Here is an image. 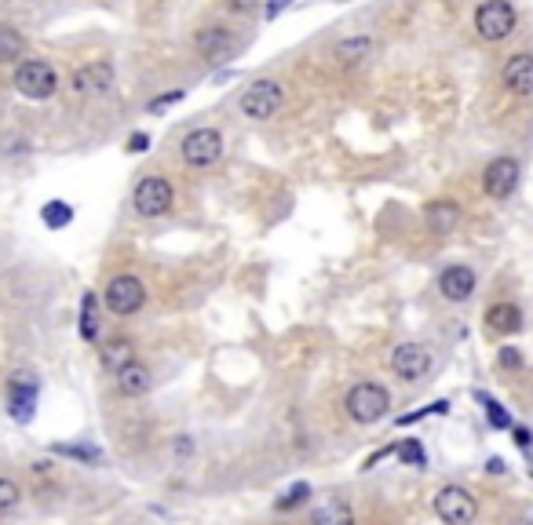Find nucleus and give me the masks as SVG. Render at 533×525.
Instances as JSON below:
<instances>
[{
  "mask_svg": "<svg viewBox=\"0 0 533 525\" xmlns=\"http://www.w3.org/2000/svg\"><path fill=\"white\" fill-rule=\"evenodd\" d=\"M388 409H391V390L383 383H376V380H359L344 394V413H347L351 423H359V427H369V423L383 420Z\"/></svg>",
  "mask_w": 533,
  "mask_h": 525,
  "instance_id": "obj_1",
  "label": "nucleus"
},
{
  "mask_svg": "<svg viewBox=\"0 0 533 525\" xmlns=\"http://www.w3.org/2000/svg\"><path fill=\"white\" fill-rule=\"evenodd\" d=\"M37 394H41V383H37V373H29V368H15L4 383V405H8V416L26 427L34 423L37 416Z\"/></svg>",
  "mask_w": 533,
  "mask_h": 525,
  "instance_id": "obj_2",
  "label": "nucleus"
},
{
  "mask_svg": "<svg viewBox=\"0 0 533 525\" xmlns=\"http://www.w3.org/2000/svg\"><path fill=\"white\" fill-rule=\"evenodd\" d=\"M103 306L113 318H132L146 306V285L135 274H117L110 277V285L103 289Z\"/></svg>",
  "mask_w": 533,
  "mask_h": 525,
  "instance_id": "obj_3",
  "label": "nucleus"
},
{
  "mask_svg": "<svg viewBox=\"0 0 533 525\" xmlns=\"http://www.w3.org/2000/svg\"><path fill=\"white\" fill-rule=\"evenodd\" d=\"M132 205H135V212L143 215V220H161V215H168L172 205H175V187L165 175H146V179L135 182Z\"/></svg>",
  "mask_w": 533,
  "mask_h": 525,
  "instance_id": "obj_4",
  "label": "nucleus"
},
{
  "mask_svg": "<svg viewBox=\"0 0 533 525\" xmlns=\"http://www.w3.org/2000/svg\"><path fill=\"white\" fill-rule=\"evenodd\" d=\"M15 91L22 99L44 103L58 91V73L44 63V58H26V63L15 66Z\"/></svg>",
  "mask_w": 533,
  "mask_h": 525,
  "instance_id": "obj_5",
  "label": "nucleus"
},
{
  "mask_svg": "<svg viewBox=\"0 0 533 525\" xmlns=\"http://www.w3.org/2000/svg\"><path fill=\"white\" fill-rule=\"evenodd\" d=\"M435 514L442 525H471L479 518V500L471 497L464 485H442L431 500Z\"/></svg>",
  "mask_w": 533,
  "mask_h": 525,
  "instance_id": "obj_6",
  "label": "nucleus"
},
{
  "mask_svg": "<svg viewBox=\"0 0 533 525\" xmlns=\"http://www.w3.org/2000/svg\"><path fill=\"white\" fill-rule=\"evenodd\" d=\"M515 22H519V15H515V8L508 4V0H483V4L475 8V34L490 44L512 37Z\"/></svg>",
  "mask_w": 533,
  "mask_h": 525,
  "instance_id": "obj_7",
  "label": "nucleus"
},
{
  "mask_svg": "<svg viewBox=\"0 0 533 525\" xmlns=\"http://www.w3.org/2000/svg\"><path fill=\"white\" fill-rule=\"evenodd\" d=\"M180 153L190 168H209L223 158V135L216 128H194L183 135L180 143Z\"/></svg>",
  "mask_w": 533,
  "mask_h": 525,
  "instance_id": "obj_8",
  "label": "nucleus"
},
{
  "mask_svg": "<svg viewBox=\"0 0 533 525\" xmlns=\"http://www.w3.org/2000/svg\"><path fill=\"white\" fill-rule=\"evenodd\" d=\"M285 103V91L278 81H256L242 91V113L249 120H266V117H274Z\"/></svg>",
  "mask_w": 533,
  "mask_h": 525,
  "instance_id": "obj_9",
  "label": "nucleus"
},
{
  "mask_svg": "<svg viewBox=\"0 0 533 525\" xmlns=\"http://www.w3.org/2000/svg\"><path fill=\"white\" fill-rule=\"evenodd\" d=\"M391 373L402 383H417L431 373V351L424 344H398L391 351Z\"/></svg>",
  "mask_w": 533,
  "mask_h": 525,
  "instance_id": "obj_10",
  "label": "nucleus"
},
{
  "mask_svg": "<svg viewBox=\"0 0 533 525\" xmlns=\"http://www.w3.org/2000/svg\"><path fill=\"white\" fill-rule=\"evenodd\" d=\"M515 187H519V161H515V158H493V161L486 165V172H483V190H486V197L505 201V197L515 194Z\"/></svg>",
  "mask_w": 533,
  "mask_h": 525,
  "instance_id": "obj_11",
  "label": "nucleus"
},
{
  "mask_svg": "<svg viewBox=\"0 0 533 525\" xmlns=\"http://www.w3.org/2000/svg\"><path fill=\"white\" fill-rule=\"evenodd\" d=\"M438 296L446 303H467L475 296V270L464 266V263H453L438 274Z\"/></svg>",
  "mask_w": 533,
  "mask_h": 525,
  "instance_id": "obj_12",
  "label": "nucleus"
},
{
  "mask_svg": "<svg viewBox=\"0 0 533 525\" xmlns=\"http://www.w3.org/2000/svg\"><path fill=\"white\" fill-rule=\"evenodd\" d=\"M113 88V66L110 63H88V66H77L73 73V91L77 96H106Z\"/></svg>",
  "mask_w": 533,
  "mask_h": 525,
  "instance_id": "obj_13",
  "label": "nucleus"
},
{
  "mask_svg": "<svg viewBox=\"0 0 533 525\" xmlns=\"http://www.w3.org/2000/svg\"><path fill=\"white\" fill-rule=\"evenodd\" d=\"M424 227H428V234H435V237L453 234V230L460 227V205H457L453 197L431 201V205L424 208Z\"/></svg>",
  "mask_w": 533,
  "mask_h": 525,
  "instance_id": "obj_14",
  "label": "nucleus"
},
{
  "mask_svg": "<svg viewBox=\"0 0 533 525\" xmlns=\"http://www.w3.org/2000/svg\"><path fill=\"white\" fill-rule=\"evenodd\" d=\"M500 81H505L512 96H533V55L529 51L512 55L505 70H500Z\"/></svg>",
  "mask_w": 533,
  "mask_h": 525,
  "instance_id": "obj_15",
  "label": "nucleus"
},
{
  "mask_svg": "<svg viewBox=\"0 0 533 525\" xmlns=\"http://www.w3.org/2000/svg\"><path fill=\"white\" fill-rule=\"evenodd\" d=\"M117 380V394L121 398H143V394H151V387H154V373L146 368L143 361H128L121 373H113Z\"/></svg>",
  "mask_w": 533,
  "mask_h": 525,
  "instance_id": "obj_16",
  "label": "nucleus"
},
{
  "mask_svg": "<svg viewBox=\"0 0 533 525\" xmlns=\"http://www.w3.org/2000/svg\"><path fill=\"white\" fill-rule=\"evenodd\" d=\"M194 48H197V55L205 58V63H216V58H227V55H230L234 37L227 34L223 26H205L201 34H197V41H194Z\"/></svg>",
  "mask_w": 533,
  "mask_h": 525,
  "instance_id": "obj_17",
  "label": "nucleus"
},
{
  "mask_svg": "<svg viewBox=\"0 0 533 525\" xmlns=\"http://www.w3.org/2000/svg\"><path fill=\"white\" fill-rule=\"evenodd\" d=\"M307 525H354V507L344 497H329L325 504L311 507Z\"/></svg>",
  "mask_w": 533,
  "mask_h": 525,
  "instance_id": "obj_18",
  "label": "nucleus"
},
{
  "mask_svg": "<svg viewBox=\"0 0 533 525\" xmlns=\"http://www.w3.org/2000/svg\"><path fill=\"white\" fill-rule=\"evenodd\" d=\"M483 321H486V328H490V332H500V336L522 332V311H519L515 303H493Z\"/></svg>",
  "mask_w": 533,
  "mask_h": 525,
  "instance_id": "obj_19",
  "label": "nucleus"
},
{
  "mask_svg": "<svg viewBox=\"0 0 533 525\" xmlns=\"http://www.w3.org/2000/svg\"><path fill=\"white\" fill-rule=\"evenodd\" d=\"M77 332L84 344H99V292L88 289L81 296V314H77Z\"/></svg>",
  "mask_w": 533,
  "mask_h": 525,
  "instance_id": "obj_20",
  "label": "nucleus"
},
{
  "mask_svg": "<svg viewBox=\"0 0 533 525\" xmlns=\"http://www.w3.org/2000/svg\"><path fill=\"white\" fill-rule=\"evenodd\" d=\"M99 361H103V368H110V373H121L128 361H135V344L125 336L106 339V344L99 347Z\"/></svg>",
  "mask_w": 533,
  "mask_h": 525,
  "instance_id": "obj_21",
  "label": "nucleus"
},
{
  "mask_svg": "<svg viewBox=\"0 0 533 525\" xmlns=\"http://www.w3.org/2000/svg\"><path fill=\"white\" fill-rule=\"evenodd\" d=\"M26 55V37L12 26H0V66H12Z\"/></svg>",
  "mask_w": 533,
  "mask_h": 525,
  "instance_id": "obj_22",
  "label": "nucleus"
},
{
  "mask_svg": "<svg viewBox=\"0 0 533 525\" xmlns=\"http://www.w3.org/2000/svg\"><path fill=\"white\" fill-rule=\"evenodd\" d=\"M51 452L66 456V459H77V463H84V467H103V463H106L103 449H96V445H51Z\"/></svg>",
  "mask_w": 533,
  "mask_h": 525,
  "instance_id": "obj_23",
  "label": "nucleus"
},
{
  "mask_svg": "<svg viewBox=\"0 0 533 525\" xmlns=\"http://www.w3.org/2000/svg\"><path fill=\"white\" fill-rule=\"evenodd\" d=\"M41 223H44L48 230H63V227L73 223V208H70L66 201H48V205L41 208Z\"/></svg>",
  "mask_w": 533,
  "mask_h": 525,
  "instance_id": "obj_24",
  "label": "nucleus"
},
{
  "mask_svg": "<svg viewBox=\"0 0 533 525\" xmlns=\"http://www.w3.org/2000/svg\"><path fill=\"white\" fill-rule=\"evenodd\" d=\"M475 398H479V401H483V405H486V420H490V427H493V430H512V427H515V420H512V413H508L505 405H500V401H497V398H490L486 390H479Z\"/></svg>",
  "mask_w": 533,
  "mask_h": 525,
  "instance_id": "obj_25",
  "label": "nucleus"
},
{
  "mask_svg": "<svg viewBox=\"0 0 533 525\" xmlns=\"http://www.w3.org/2000/svg\"><path fill=\"white\" fill-rule=\"evenodd\" d=\"M369 48H373L369 37H351V41L336 44V58H340V63H362V58L369 55Z\"/></svg>",
  "mask_w": 533,
  "mask_h": 525,
  "instance_id": "obj_26",
  "label": "nucleus"
},
{
  "mask_svg": "<svg viewBox=\"0 0 533 525\" xmlns=\"http://www.w3.org/2000/svg\"><path fill=\"white\" fill-rule=\"evenodd\" d=\"M398 459L406 463V467H417V471L428 467V452H424V445H421L417 438H406V442L398 445Z\"/></svg>",
  "mask_w": 533,
  "mask_h": 525,
  "instance_id": "obj_27",
  "label": "nucleus"
},
{
  "mask_svg": "<svg viewBox=\"0 0 533 525\" xmlns=\"http://www.w3.org/2000/svg\"><path fill=\"white\" fill-rule=\"evenodd\" d=\"M19 504H22V489H19V482H15V478H0V518L12 514Z\"/></svg>",
  "mask_w": 533,
  "mask_h": 525,
  "instance_id": "obj_28",
  "label": "nucleus"
},
{
  "mask_svg": "<svg viewBox=\"0 0 533 525\" xmlns=\"http://www.w3.org/2000/svg\"><path fill=\"white\" fill-rule=\"evenodd\" d=\"M307 497H311V485L307 482H296L289 492H285V497L282 500H274V511H292V507H300V504H307Z\"/></svg>",
  "mask_w": 533,
  "mask_h": 525,
  "instance_id": "obj_29",
  "label": "nucleus"
},
{
  "mask_svg": "<svg viewBox=\"0 0 533 525\" xmlns=\"http://www.w3.org/2000/svg\"><path fill=\"white\" fill-rule=\"evenodd\" d=\"M450 413V401L442 398V401H431V405H424L421 413H406V416H398V427H413V423H421V420H428V416H446Z\"/></svg>",
  "mask_w": 533,
  "mask_h": 525,
  "instance_id": "obj_30",
  "label": "nucleus"
},
{
  "mask_svg": "<svg viewBox=\"0 0 533 525\" xmlns=\"http://www.w3.org/2000/svg\"><path fill=\"white\" fill-rule=\"evenodd\" d=\"M522 365H526V358H522L519 347H500L497 351V368H500V373H522Z\"/></svg>",
  "mask_w": 533,
  "mask_h": 525,
  "instance_id": "obj_31",
  "label": "nucleus"
},
{
  "mask_svg": "<svg viewBox=\"0 0 533 525\" xmlns=\"http://www.w3.org/2000/svg\"><path fill=\"white\" fill-rule=\"evenodd\" d=\"M183 96H187L183 88H175V91H168V96H158V99H151V103H146V113H161V110H168L172 103H183Z\"/></svg>",
  "mask_w": 533,
  "mask_h": 525,
  "instance_id": "obj_32",
  "label": "nucleus"
},
{
  "mask_svg": "<svg viewBox=\"0 0 533 525\" xmlns=\"http://www.w3.org/2000/svg\"><path fill=\"white\" fill-rule=\"evenodd\" d=\"M172 452H175V456H183V459H190V456H194V438H190V435H175Z\"/></svg>",
  "mask_w": 533,
  "mask_h": 525,
  "instance_id": "obj_33",
  "label": "nucleus"
},
{
  "mask_svg": "<svg viewBox=\"0 0 533 525\" xmlns=\"http://www.w3.org/2000/svg\"><path fill=\"white\" fill-rule=\"evenodd\" d=\"M146 150H151V135H146V132H132L128 135V153H146Z\"/></svg>",
  "mask_w": 533,
  "mask_h": 525,
  "instance_id": "obj_34",
  "label": "nucleus"
},
{
  "mask_svg": "<svg viewBox=\"0 0 533 525\" xmlns=\"http://www.w3.org/2000/svg\"><path fill=\"white\" fill-rule=\"evenodd\" d=\"M512 435H515V445H519L522 452H529V449H533V435H529L526 427H512Z\"/></svg>",
  "mask_w": 533,
  "mask_h": 525,
  "instance_id": "obj_35",
  "label": "nucleus"
},
{
  "mask_svg": "<svg viewBox=\"0 0 533 525\" xmlns=\"http://www.w3.org/2000/svg\"><path fill=\"white\" fill-rule=\"evenodd\" d=\"M227 8L234 15H249V12H256V0H227Z\"/></svg>",
  "mask_w": 533,
  "mask_h": 525,
  "instance_id": "obj_36",
  "label": "nucleus"
},
{
  "mask_svg": "<svg viewBox=\"0 0 533 525\" xmlns=\"http://www.w3.org/2000/svg\"><path fill=\"white\" fill-rule=\"evenodd\" d=\"M292 4V0H266V19H274V15H282L285 8Z\"/></svg>",
  "mask_w": 533,
  "mask_h": 525,
  "instance_id": "obj_37",
  "label": "nucleus"
},
{
  "mask_svg": "<svg viewBox=\"0 0 533 525\" xmlns=\"http://www.w3.org/2000/svg\"><path fill=\"white\" fill-rule=\"evenodd\" d=\"M486 471H490V475H505V471H508V463L500 459V456H493V459L486 463Z\"/></svg>",
  "mask_w": 533,
  "mask_h": 525,
  "instance_id": "obj_38",
  "label": "nucleus"
},
{
  "mask_svg": "<svg viewBox=\"0 0 533 525\" xmlns=\"http://www.w3.org/2000/svg\"><path fill=\"white\" fill-rule=\"evenodd\" d=\"M522 525H533V518H529V521H522Z\"/></svg>",
  "mask_w": 533,
  "mask_h": 525,
  "instance_id": "obj_39",
  "label": "nucleus"
}]
</instances>
